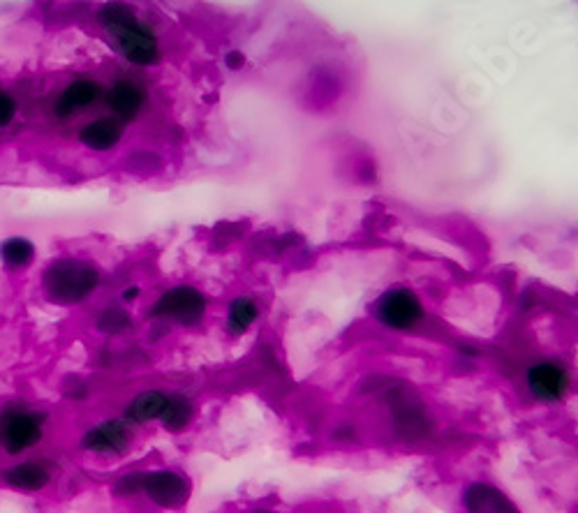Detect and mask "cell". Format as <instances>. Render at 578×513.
<instances>
[{"label":"cell","instance_id":"obj_1","mask_svg":"<svg viewBox=\"0 0 578 513\" xmlns=\"http://www.w3.org/2000/svg\"><path fill=\"white\" fill-rule=\"evenodd\" d=\"M368 382L370 384H363V389H368L370 398L380 400L400 440L421 442L433 437L437 419L410 382L391 375H370Z\"/></svg>","mask_w":578,"mask_h":513},{"label":"cell","instance_id":"obj_2","mask_svg":"<svg viewBox=\"0 0 578 513\" xmlns=\"http://www.w3.org/2000/svg\"><path fill=\"white\" fill-rule=\"evenodd\" d=\"M370 317L389 333H414L428 322V306L410 285H391L370 303Z\"/></svg>","mask_w":578,"mask_h":513},{"label":"cell","instance_id":"obj_3","mask_svg":"<svg viewBox=\"0 0 578 513\" xmlns=\"http://www.w3.org/2000/svg\"><path fill=\"white\" fill-rule=\"evenodd\" d=\"M523 389L535 405H562L574 391V373L562 356H535L523 368Z\"/></svg>","mask_w":578,"mask_h":513},{"label":"cell","instance_id":"obj_4","mask_svg":"<svg viewBox=\"0 0 578 513\" xmlns=\"http://www.w3.org/2000/svg\"><path fill=\"white\" fill-rule=\"evenodd\" d=\"M100 21L116 35L123 56L135 65H155L160 61L158 37L142 21H137L125 5H107L100 10Z\"/></svg>","mask_w":578,"mask_h":513},{"label":"cell","instance_id":"obj_5","mask_svg":"<svg viewBox=\"0 0 578 513\" xmlns=\"http://www.w3.org/2000/svg\"><path fill=\"white\" fill-rule=\"evenodd\" d=\"M98 285V269L81 259H58L44 271V292L51 301L63 303V306L88 299Z\"/></svg>","mask_w":578,"mask_h":513},{"label":"cell","instance_id":"obj_6","mask_svg":"<svg viewBox=\"0 0 578 513\" xmlns=\"http://www.w3.org/2000/svg\"><path fill=\"white\" fill-rule=\"evenodd\" d=\"M206 308H209V301L197 287L179 285L155 301L151 315L155 319H172L183 326H197L204 319Z\"/></svg>","mask_w":578,"mask_h":513},{"label":"cell","instance_id":"obj_7","mask_svg":"<svg viewBox=\"0 0 578 513\" xmlns=\"http://www.w3.org/2000/svg\"><path fill=\"white\" fill-rule=\"evenodd\" d=\"M458 500L463 513H523L514 497L491 479H470Z\"/></svg>","mask_w":578,"mask_h":513},{"label":"cell","instance_id":"obj_8","mask_svg":"<svg viewBox=\"0 0 578 513\" xmlns=\"http://www.w3.org/2000/svg\"><path fill=\"white\" fill-rule=\"evenodd\" d=\"M42 440V416L10 410L0 419V444L10 453H21L31 449Z\"/></svg>","mask_w":578,"mask_h":513},{"label":"cell","instance_id":"obj_9","mask_svg":"<svg viewBox=\"0 0 578 513\" xmlns=\"http://www.w3.org/2000/svg\"><path fill=\"white\" fill-rule=\"evenodd\" d=\"M144 493L148 500L162 509H179L190 500V481L174 470L148 472L144 477Z\"/></svg>","mask_w":578,"mask_h":513},{"label":"cell","instance_id":"obj_10","mask_svg":"<svg viewBox=\"0 0 578 513\" xmlns=\"http://www.w3.org/2000/svg\"><path fill=\"white\" fill-rule=\"evenodd\" d=\"M130 444V430L125 426V421H105L93 430H88L81 440V446L86 451L95 453H116L123 451Z\"/></svg>","mask_w":578,"mask_h":513},{"label":"cell","instance_id":"obj_11","mask_svg":"<svg viewBox=\"0 0 578 513\" xmlns=\"http://www.w3.org/2000/svg\"><path fill=\"white\" fill-rule=\"evenodd\" d=\"M102 95V86L98 81H91V79H79L70 84L65 91L61 93V98L54 104V111L58 118H68L72 114H77V111L86 109L88 104H93Z\"/></svg>","mask_w":578,"mask_h":513},{"label":"cell","instance_id":"obj_12","mask_svg":"<svg viewBox=\"0 0 578 513\" xmlns=\"http://www.w3.org/2000/svg\"><path fill=\"white\" fill-rule=\"evenodd\" d=\"M144 100L146 95L142 88L137 84H132V81H116L114 86L109 88V95H107V104L111 107V111L118 118H123V121H130V118H135L139 111L144 107Z\"/></svg>","mask_w":578,"mask_h":513},{"label":"cell","instance_id":"obj_13","mask_svg":"<svg viewBox=\"0 0 578 513\" xmlns=\"http://www.w3.org/2000/svg\"><path fill=\"white\" fill-rule=\"evenodd\" d=\"M123 137V123L118 118H98L79 132V141L93 151H109Z\"/></svg>","mask_w":578,"mask_h":513},{"label":"cell","instance_id":"obj_14","mask_svg":"<svg viewBox=\"0 0 578 513\" xmlns=\"http://www.w3.org/2000/svg\"><path fill=\"white\" fill-rule=\"evenodd\" d=\"M259 319V303L253 296H236L227 306L225 329L232 338H243Z\"/></svg>","mask_w":578,"mask_h":513},{"label":"cell","instance_id":"obj_15","mask_svg":"<svg viewBox=\"0 0 578 513\" xmlns=\"http://www.w3.org/2000/svg\"><path fill=\"white\" fill-rule=\"evenodd\" d=\"M192 419H195V405H192L188 396H183V393L167 396V405L160 414V421L169 433H181V430L190 426Z\"/></svg>","mask_w":578,"mask_h":513},{"label":"cell","instance_id":"obj_16","mask_svg":"<svg viewBox=\"0 0 578 513\" xmlns=\"http://www.w3.org/2000/svg\"><path fill=\"white\" fill-rule=\"evenodd\" d=\"M165 405H167V393L144 391V393H139V396L128 405V410H125V421L146 423V421L160 419Z\"/></svg>","mask_w":578,"mask_h":513},{"label":"cell","instance_id":"obj_17","mask_svg":"<svg viewBox=\"0 0 578 513\" xmlns=\"http://www.w3.org/2000/svg\"><path fill=\"white\" fill-rule=\"evenodd\" d=\"M5 481L19 490H42L49 483V472L37 463H19L5 472Z\"/></svg>","mask_w":578,"mask_h":513},{"label":"cell","instance_id":"obj_18","mask_svg":"<svg viewBox=\"0 0 578 513\" xmlns=\"http://www.w3.org/2000/svg\"><path fill=\"white\" fill-rule=\"evenodd\" d=\"M0 257H3L10 266H14V269H24V266L33 262L35 245L28 239L14 236V239H7L3 245H0Z\"/></svg>","mask_w":578,"mask_h":513},{"label":"cell","instance_id":"obj_19","mask_svg":"<svg viewBox=\"0 0 578 513\" xmlns=\"http://www.w3.org/2000/svg\"><path fill=\"white\" fill-rule=\"evenodd\" d=\"M132 326V319L121 308H107L98 319V329L105 333H123Z\"/></svg>","mask_w":578,"mask_h":513},{"label":"cell","instance_id":"obj_20","mask_svg":"<svg viewBox=\"0 0 578 513\" xmlns=\"http://www.w3.org/2000/svg\"><path fill=\"white\" fill-rule=\"evenodd\" d=\"M144 477H146V474H139V472L125 474V477L116 483V493L118 495L137 493V490L144 488Z\"/></svg>","mask_w":578,"mask_h":513},{"label":"cell","instance_id":"obj_21","mask_svg":"<svg viewBox=\"0 0 578 513\" xmlns=\"http://www.w3.org/2000/svg\"><path fill=\"white\" fill-rule=\"evenodd\" d=\"M14 114H17V102H14L7 93H0V128L10 125Z\"/></svg>","mask_w":578,"mask_h":513},{"label":"cell","instance_id":"obj_22","mask_svg":"<svg viewBox=\"0 0 578 513\" xmlns=\"http://www.w3.org/2000/svg\"><path fill=\"white\" fill-rule=\"evenodd\" d=\"M333 440L336 442H354L359 440V428L354 426V423H338L336 428H333Z\"/></svg>","mask_w":578,"mask_h":513},{"label":"cell","instance_id":"obj_23","mask_svg":"<svg viewBox=\"0 0 578 513\" xmlns=\"http://www.w3.org/2000/svg\"><path fill=\"white\" fill-rule=\"evenodd\" d=\"M225 63H227L229 70L236 72V70H241L243 65H246V56H243L239 49H234V51H229V54L225 56Z\"/></svg>","mask_w":578,"mask_h":513},{"label":"cell","instance_id":"obj_24","mask_svg":"<svg viewBox=\"0 0 578 513\" xmlns=\"http://www.w3.org/2000/svg\"><path fill=\"white\" fill-rule=\"evenodd\" d=\"M137 294H139L137 287H128V289H125L123 299H125V301H132V299H137Z\"/></svg>","mask_w":578,"mask_h":513},{"label":"cell","instance_id":"obj_25","mask_svg":"<svg viewBox=\"0 0 578 513\" xmlns=\"http://www.w3.org/2000/svg\"><path fill=\"white\" fill-rule=\"evenodd\" d=\"M253 513H287V511H280V509H255Z\"/></svg>","mask_w":578,"mask_h":513},{"label":"cell","instance_id":"obj_26","mask_svg":"<svg viewBox=\"0 0 578 513\" xmlns=\"http://www.w3.org/2000/svg\"><path fill=\"white\" fill-rule=\"evenodd\" d=\"M574 513H578V509H576V511H574Z\"/></svg>","mask_w":578,"mask_h":513}]
</instances>
